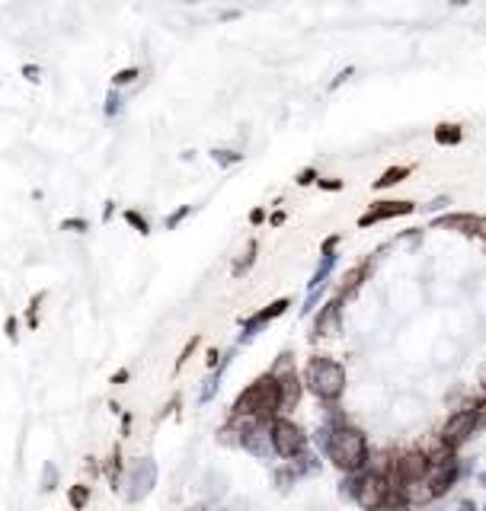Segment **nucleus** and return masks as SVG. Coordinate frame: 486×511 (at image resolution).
Masks as SVG:
<instances>
[{"label": "nucleus", "mask_w": 486, "mask_h": 511, "mask_svg": "<svg viewBox=\"0 0 486 511\" xmlns=\"http://www.w3.org/2000/svg\"><path fill=\"white\" fill-rule=\"evenodd\" d=\"M323 435V451L327 457L333 461V467H339L342 473H358V470L368 467V441L358 428L352 425L339 422L333 425L330 432H320Z\"/></svg>", "instance_id": "f257e3e1"}, {"label": "nucleus", "mask_w": 486, "mask_h": 511, "mask_svg": "<svg viewBox=\"0 0 486 511\" xmlns=\"http://www.w3.org/2000/svg\"><path fill=\"white\" fill-rule=\"evenodd\" d=\"M282 412V393H278L276 374H266L253 381L234 403V416H253V418H272Z\"/></svg>", "instance_id": "f03ea898"}, {"label": "nucleus", "mask_w": 486, "mask_h": 511, "mask_svg": "<svg viewBox=\"0 0 486 511\" xmlns=\"http://www.w3.org/2000/svg\"><path fill=\"white\" fill-rule=\"evenodd\" d=\"M304 387L311 390L313 396L333 403V400L342 396V390H346V371H342L339 361L317 355V358H311L304 367Z\"/></svg>", "instance_id": "7ed1b4c3"}, {"label": "nucleus", "mask_w": 486, "mask_h": 511, "mask_svg": "<svg viewBox=\"0 0 486 511\" xmlns=\"http://www.w3.org/2000/svg\"><path fill=\"white\" fill-rule=\"evenodd\" d=\"M269 444H272V454L295 461V457L307 454V435L291 418H272L269 422Z\"/></svg>", "instance_id": "20e7f679"}, {"label": "nucleus", "mask_w": 486, "mask_h": 511, "mask_svg": "<svg viewBox=\"0 0 486 511\" xmlns=\"http://www.w3.org/2000/svg\"><path fill=\"white\" fill-rule=\"evenodd\" d=\"M477 425H480V409H457L454 416L445 422L442 438H438V441L454 451V447H461L473 432H477Z\"/></svg>", "instance_id": "39448f33"}, {"label": "nucleus", "mask_w": 486, "mask_h": 511, "mask_svg": "<svg viewBox=\"0 0 486 511\" xmlns=\"http://www.w3.org/2000/svg\"><path fill=\"white\" fill-rule=\"evenodd\" d=\"M154 482H157V467H154V461H135L128 467V502H141V498L147 496V492L154 489Z\"/></svg>", "instance_id": "423d86ee"}, {"label": "nucleus", "mask_w": 486, "mask_h": 511, "mask_svg": "<svg viewBox=\"0 0 486 511\" xmlns=\"http://www.w3.org/2000/svg\"><path fill=\"white\" fill-rule=\"evenodd\" d=\"M240 444L247 447L256 457H269L272 454V444H269V418H250L240 432Z\"/></svg>", "instance_id": "0eeeda50"}, {"label": "nucleus", "mask_w": 486, "mask_h": 511, "mask_svg": "<svg viewBox=\"0 0 486 511\" xmlns=\"http://www.w3.org/2000/svg\"><path fill=\"white\" fill-rule=\"evenodd\" d=\"M410 211H413V202H377V205H371L368 214L358 217V227H371L377 221H391V217L410 214Z\"/></svg>", "instance_id": "6e6552de"}, {"label": "nucleus", "mask_w": 486, "mask_h": 511, "mask_svg": "<svg viewBox=\"0 0 486 511\" xmlns=\"http://www.w3.org/2000/svg\"><path fill=\"white\" fill-rule=\"evenodd\" d=\"M285 310H288V297H282V301H272L266 310H259L256 317H250V320H247V332H243V339H250L256 329H259V326H266L269 320H276L278 313H285Z\"/></svg>", "instance_id": "1a4fd4ad"}, {"label": "nucleus", "mask_w": 486, "mask_h": 511, "mask_svg": "<svg viewBox=\"0 0 486 511\" xmlns=\"http://www.w3.org/2000/svg\"><path fill=\"white\" fill-rule=\"evenodd\" d=\"M339 297L336 301H327V307L320 310V317H317V336H330V326L336 329V323H339Z\"/></svg>", "instance_id": "9d476101"}, {"label": "nucleus", "mask_w": 486, "mask_h": 511, "mask_svg": "<svg viewBox=\"0 0 486 511\" xmlns=\"http://www.w3.org/2000/svg\"><path fill=\"white\" fill-rule=\"evenodd\" d=\"M256 252H259V246H256V240H250L247 250H243V256H240V259L231 266V275H234V278H240V275H247V268L256 262Z\"/></svg>", "instance_id": "9b49d317"}, {"label": "nucleus", "mask_w": 486, "mask_h": 511, "mask_svg": "<svg viewBox=\"0 0 486 511\" xmlns=\"http://www.w3.org/2000/svg\"><path fill=\"white\" fill-rule=\"evenodd\" d=\"M461 137H464V131L457 128V125H442V128H436L438 144H461Z\"/></svg>", "instance_id": "f8f14e48"}, {"label": "nucleus", "mask_w": 486, "mask_h": 511, "mask_svg": "<svg viewBox=\"0 0 486 511\" xmlns=\"http://www.w3.org/2000/svg\"><path fill=\"white\" fill-rule=\"evenodd\" d=\"M403 176H410V166H393V170H387L381 179H374V189H387V186H397Z\"/></svg>", "instance_id": "ddd939ff"}, {"label": "nucleus", "mask_w": 486, "mask_h": 511, "mask_svg": "<svg viewBox=\"0 0 486 511\" xmlns=\"http://www.w3.org/2000/svg\"><path fill=\"white\" fill-rule=\"evenodd\" d=\"M336 268V256H323V262H320V268L313 272L311 278V288H323V281H327V275Z\"/></svg>", "instance_id": "4468645a"}, {"label": "nucleus", "mask_w": 486, "mask_h": 511, "mask_svg": "<svg viewBox=\"0 0 486 511\" xmlns=\"http://www.w3.org/2000/svg\"><path fill=\"white\" fill-rule=\"evenodd\" d=\"M67 498H71L74 508H83V505H87V498H90V489H87V486H74V489L67 492Z\"/></svg>", "instance_id": "2eb2a0df"}, {"label": "nucleus", "mask_w": 486, "mask_h": 511, "mask_svg": "<svg viewBox=\"0 0 486 511\" xmlns=\"http://www.w3.org/2000/svg\"><path fill=\"white\" fill-rule=\"evenodd\" d=\"M55 482H58V470L51 467H45V476H42V492H48V489H55Z\"/></svg>", "instance_id": "dca6fc26"}, {"label": "nucleus", "mask_w": 486, "mask_h": 511, "mask_svg": "<svg viewBox=\"0 0 486 511\" xmlns=\"http://www.w3.org/2000/svg\"><path fill=\"white\" fill-rule=\"evenodd\" d=\"M135 77H138V67H125V71L116 74V87H125V83H131Z\"/></svg>", "instance_id": "f3484780"}, {"label": "nucleus", "mask_w": 486, "mask_h": 511, "mask_svg": "<svg viewBox=\"0 0 486 511\" xmlns=\"http://www.w3.org/2000/svg\"><path fill=\"white\" fill-rule=\"evenodd\" d=\"M189 214H192V208H180V211H173V214L167 217V227H176V224H180L182 217H189Z\"/></svg>", "instance_id": "a211bd4d"}, {"label": "nucleus", "mask_w": 486, "mask_h": 511, "mask_svg": "<svg viewBox=\"0 0 486 511\" xmlns=\"http://www.w3.org/2000/svg\"><path fill=\"white\" fill-rule=\"evenodd\" d=\"M125 217H128V221L135 224V227H138L141 233H147V221H144V217H141V214H135V211H125Z\"/></svg>", "instance_id": "6ab92c4d"}, {"label": "nucleus", "mask_w": 486, "mask_h": 511, "mask_svg": "<svg viewBox=\"0 0 486 511\" xmlns=\"http://www.w3.org/2000/svg\"><path fill=\"white\" fill-rule=\"evenodd\" d=\"M311 182H317V173H313V170H301V173H298V186H311Z\"/></svg>", "instance_id": "aec40b11"}, {"label": "nucleus", "mask_w": 486, "mask_h": 511, "mask_svg": "<svg viewBox=\"0 0 486 511\" xmlns=\"http://www.w3.org/2000/svg\"><path fill=\"white\" fill-rule=\"evenodd\" d=\"M196 346H198V339H192V342H189V346L182 348V355H180V361H176V364H186L189 355H192V348H196Z\"/></svg>", "instance_id": "412c9836"}, {"label": "nucleus", "mask_w": 486, "mask_h": 511, "mask_svg": "<svg viewBox=\"0 0 486 511\" xmlns=\"http://www.w3.org/2000/svg\"><path fill=\"white\" fill-rule=\"evenodd\" d=\"M106 112H109V116H116L119 112V93H109V106H106Z\"/></svg>", "instance_id": "4be33fe9"}, {"label": "nucleus", "mask_w": 486, "mask_h": 511, "mask_svg": "<svg viewBox=\"0 0 486 511\" xmlns=\"http://www.w3.org/2000/svg\"><path fill=\"white\" fill-rule=\"evenodd\" d=\"M65 227H71V231L74 227H77V231H87V221H65Z\"/></svg>", "instance_id": "5701e85b"}, {"label": "nucleus", "mask_w": 486, "mask_h": 511, "mask_svg": "<svg viewBox=\"0 0 486 511\" xmlns=\"http://www.w3.org/2000/svg\"><path fill=\"white\" fill-rule=\"evenodd\" d=\"M320 186H323V189H342V182L339 179H333V182L327 179V182H320Z\"/></svg>", "instance_id": "b1692460"}, {"label": "nucleus", "mask_w": 486, "mask_h": 511, "mask_svg": "<svg viewBox=\"0 0 486 511\" xmlns=\"http://www.w3.org/2000/svg\"><path fill=\"white\" fill-rule=\"evenodd\" d=\"M7 336L16 339V320H10V323H7Z\"/></svg>", "instance_id": "393cba45"}, {"label": "nucleus", "mask_w": 486, "mask_h": 511, "mask_svg": "<svg viewBox=\"0 0 486 511\" xmlns=\"http://www.w3.org/2000/svg\"><path fill=\"white\" fill-rule=\"evenodd\" d=\"M461 511H477V505H473V502H461Z\"/></svg>", "instance_id": "a878e982"}]
</instances>
